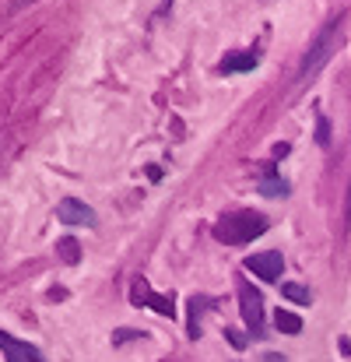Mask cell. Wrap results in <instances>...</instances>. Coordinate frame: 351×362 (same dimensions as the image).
Here are the masks:
<instances>
[{
    "instance_id": "6da1fadb",
    "label": "cell",
    "mask_w": 351,
    "mask_h": 362,
    "mask_svg": "<svg viewBox=\"0 0 351 362\" xmlns=\"http://www.w3.org/2000/svg\"><path fill=\"white\" fill-rule=\"evenodd\" d=\"M341 39H345V14L331 18V21L320 28V35L306 46V53H302V60H299V71H295V81H299V85L313 81V78L331 64V57L338 53Z\"/></svg>"
},
{
    "instance_id": "7a4b0ae2",
    "label": "cell",
    "mask_w": 351,
    "mask_h": 362,
    "mask_svg": "<svg viewBox=\"0 0 351 362\" xmlns=\"http://www.w3.org/2000/svg\"><path fill=\"white\" fill-rule=\"evenodd\" d=\"M267 229H270V222L260 211H229L215 222V240L225 246H246L256 236H263Z\"/></svg>"
},
{
    "instance_id": "3957f363",
    "label": "cell",
    "mask_w": 351,
    "mask_h": 362,
    "mask_svg": "<svg viewBox=\"0 0 351 362\" xmlns=\"http://www.w3.org/2000/svg\"><path fill=\"white\" fill-rule=\"evenodd\" d=\"M239 313H242V324L249 327V334L263 338V296L249 281H239Z\"/></svg>"
},
{
    "instance_id": "277c9868",
    "label": "cell",
    "mask_w": 351,
    "mask_h": 362,
    "mask_svg": "<svg viewBox=\"0 0 351 362\" xmlns=\"http://www.w3.org/2000/svg\"><path fill=\"white\" fill-rule=\"evenodd\" d=\"M249 274H256L260 281H278L281 278V271H285V257L278 253V250H263V253H253V257H246V264H242Z\"/></svg>"
},
{
    "instance_id": "5b68a950",
    "label": "cell",
    "mask_w": 351,
    "mask_h": 362,
    "mask_svg": "<svg viewBox=\"0 0 351 362\" xmlns=\"http://www.w3.org/2000/svg\"><path fill=\"white\" fill-rule=\"evenodd\" d=\"M56 218H60L64 226H85V229H95V211H92L85 201H78V197H64V201L56 204Z\"/></svg>"
},
{
    "instance_id": "8992f818",
    "label": "cell",
    "mask_w": 351,
    "mask_h": 362,
    "mask_svg": "<svg viewBox=\"0 0 351 362\" xmlns=\"http://www.w3.org/2000/svg\"><path fill=\"white\" fill-rule=\"evenodd\" d=\"M130 299L141 306V303H148L151 310H158L162 317H176V306H172V296H158V292H151L148 288V281H133V288H130Z\"/></svg>"
},
{
    "instance_id": "52a82bcc",
    "label": "cell",
    "mask_w": 351,
    "mask_h": 362,
    "mask_svg": "<svg viewBox=\"0 0 351 362\" xmlns=\"http://www.w3.org/2000/svg\"><path fill=\"white\" fill-rule=\"evenodd\" d=\"M0 352H4V359L7 362H42V356H39L35 345L18 341V338L7 334V331H0Z\"/></svg>"
},
{
    "instance_id": "ba28073f",
    "label": "cell",
    "mask_w": 351,
    "mask_h": 362,
    "mask_svg": "<svg viewBox=\"0 0 351 362\" xmlns=\"http://www.w3.org/2000/svg\"><path fill=\"white\" fill-rule=\"evenodd\" d=\"M260 64V53L256 49H239V53H229L222 64H218V71L222 74H242V71H253Z\"/></svg>"
},
{
    "instance_id": "9c48e42d",
    "label": "cell",
    "mask_w": 351,
    "mask_h": 362,
    "mask_svg": "<svg viewBox=\"0 0 351 362\" xmlns=\"http://www.w3.org/2000/svg\"><path fill=\"white\" fill-rule=\"evenodd\" d=\"M208 306H215V299H208V296H194L190 299V324H186V334L190 338H201V313Z\"/></svg>"
},
{
    "instance_id": "30bf717a",
    "label": "cell",
    "mask_w": 351,
    "mask_h": 362,
    "mask_svg": "<svg viewBox=\"0 0 351 362\" xmlns=\"http://www.w3.org/2000/svg\"><path fill=\"white\" fill-rule=\"evenodd\" d=\"M274 327H278L281 334H299V331H302V317H299V313H288V310H278V313H274Z\"/></svg>"
},
{
    "instance_id": "8fae6325",
    "label": "cell",
    "mask_w": 351,
    "mask_h": 362,
    "mask_svg": "<svg viewBox=\"0 0 351 362\" xmlns=\"http://www.w3.org/2000/svg\"><path fill=\"white\" fill-rule=\"evenodd\" d=\"M292 187H288V180H281V176H267L263 183H260V194L263 197H285Z\"/></svg>"
},
{
    "instance_id": "7c38bea8",
    "label": "cell",
    "mask_w": 351,
    "mask_h": 362,
    "mask_svg": "<svg viewBox=\"0 0 351 362\" xmlns=\"http://www.w3.org/2000/svg\"><path fill=\"white\" fill-rule=\"evenodd\" d=\"M281 296H285V299H292V303H299V306H309V303H313V292H309V288H302V285H295V281L281 285Z\"/></svg>"
},
{
    "instance_id": "4fadbf2b",
    "label": "cell",
    "mask_w": 351,
    "mask_h": 362,
    "mask_svg": "<svg viewBox=\"0 0 351 362\" xmlns=\"http://www.w3.org/2000/svg\"><path fill=\"white\" fill-rule=\"evenodd\" d=\"M56 257H60L64 264H78V260H81V246H78V240H71V236L60 240L56 243Z\"/></svg>"
},
{
    "instance_id": "5bb4252c",
    "label": "cell",
    "mask_w": 351,
    "mask_h": 362,
    "mask_svg": "<svg viewBox=\"0 0 351 362\" xmlns=\"http://www.w3.org/2000/svg\"><path fill=\"white\" fill-rule=\"evenodd\" d=\"M316 141H320L323 148L331 144V123H327V117H320V120H316Z\"/></svg>"
},
{
    "instance_id": "9a60e30c",
    "label": "cell",
    "mask_w": 351,
    "mask_h": 362,
    "mask_svg": "<svg viewBox=\"0 0 351 362\" xmlns=\"http://www.w3.org/2000/svg\"><path fill=\"white\" fill-rule=\"evenodd\" d=\"M225 338H229V341H232L235 349H246V338H242V334H239V331H225Z\"/></svg>"
},
{
    "instance_id": "2e32d148",
    "label": "cell",
    "mask_w": 351,
    "mask_h": 362,
    "mask_svg": "<svg viewBox=\"0 0 351 362\" xmlns=\"http://www.w3.org/2000/svg\"><path fill=\"white\" fill-rule=\"evenodd\" d=\"M130 338H141V334H137V331H117V338H113V341L123 345V341H130Z\"/></svg>"
},
{
    "instance_id": "e0dca14e",
    "label": "cell",
    "mask_w": 351,
    "mask_h": 362,
    "mask_svg": "<svg viewBox=\"0 0 351 362\" xmlns=\"http://www.w3.org/2000/svg\"><path fill=\"white\" fill-rule=\"evenodd\" d=\"M35 0H11V14H18V11H25V7H32Z\"/></svg>"
},
{
    "instance_id": "ac0fdd59",
    "label": "cell",
    "mask_w": 351,
    "mask_h": 362,
    "mask_svg": "<svg viewBox=\"0 0 351 362\" xmlns=\"http://www.w3.org/2000/svg\"><path fill=\"white\" fill-rule=\"evenodd\" d=\"M260 362H285V356H278V352H267Z\"/></svg>"
},
{
    "instance_id": "d6986e66",
    "label": "cell",
    "mask_w": 351,
    "mask_h": 362,
    "mask_svg": "<svg viewBox=\"0 0 351 362\" xmlns=\"http://www.w3.org/2000/svg\"><path fill=\"white\" fill-rule=\"evenodd\" d=\"M345 222L351 226V187H348V208H345Z\"/></svg>"
}]
</instances>
